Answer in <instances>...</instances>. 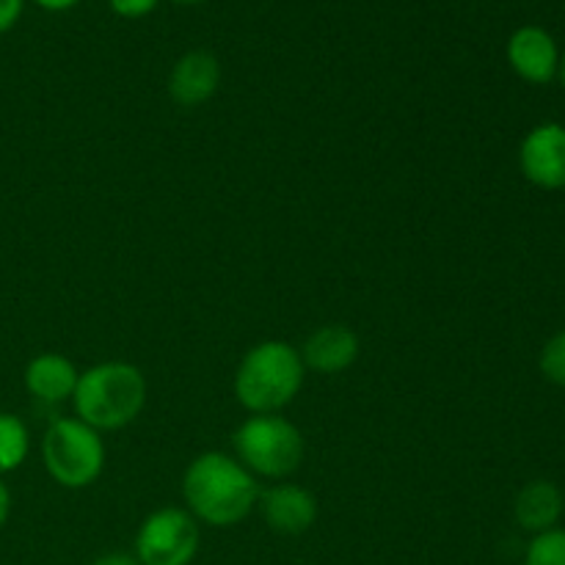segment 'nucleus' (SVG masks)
Wrapping results in <instances>:
<instances>
[{
	"label": "nucleus",
	"mask_w": 565,
	"mask_h": 565,
	"mask_svg": "<svg viewBox=\"0 0 565 565\" xmlns=\"http://www.w3.org/2000/svg\"><path fill=\"white\" fill-rule=\"evenodd\" d=\"M185 511L210 527H235L259 502L257 478L226 452H202L182 478Z\"/></svg>",
	"instance_id": "obj_1"
},
{
	"label": "nucleus",
	"mask_w": 565,
	"mask_h": 565,
	"mask_svg": "<svg viewBox=\"0 0 565 565\" xmlns=\"http://www.w3.org/2000/svg\"><path fill=\"white\" fill-rule=\"evenodd\" d=\"M303 359L298 348L265 340L241 359L235 373V397L252 414H279L303 386Z\"/></svg>",
	"instance_id": "obj_2"
},
{
	"label": "nucleus",
	"mask_w": 565,
	"mask_h": 565,
	"mask_svg": "<svg viewBox=\"0 0 565 565\" xmlns=\"http://www.w3.org/2000/svg\"><path fill=\"white\" fill-rule=\"evenodd\" d=\"M72 403L77 419L92 425L94 430L127 428L147 406V379L136 364H94L81 373Z\"/></svg>",
	"instance_id": "obj_3"
},
{
	"label": "nucleus",
	"mask_w": 565,
	"mask_h": 565,
	"mask_svg": "<svg viewBox=\"0 0 565 565\" xmlns=\"http://www.w3.org/2000/svg\"><path fill=\"white\" fill-rule=\"evenodd\" d=\"M237 461L259 478H290L303 461V434L279 414H254L232 436Z\"/></svg>",
	"instance_id": "obj_4"
},
{
	"label": "nucleus",
	"mask_w": 565,
	"mask_h": 565,
	"mask_svg": "<svg viewBox=\"0 0 565 565\" xmlns=\"http://www.w3.org/2000/svg\"><path fill=\"white\" fill-rule=\"evenodd\" d=\"M44 469L64 489H88L105 469V445L99 430L81 419L61 417L42 439Z\"/></svg>",
	"instance_id": "obj_5"
},
{
	"label": "nucleus",
	"mask_w": 565,
	"mask_h": 565,
	"mask_svg": "<svg viewBox=\"0 0 565 565\" xmlns=\"http://www.w3.org/2000/svg\"><path fill=\"white\" fill-rule=\"evenodd\" d=\"M199 541V522L185 508H160L138 527L136 561L141 565H191Z\"/></svg>",
	"instance_id": "obj_6"
},
{
	"label": "nucleus",
	"mask_w": 565,
	"mask_h": 565,
	"mask_svg": "<svg viewBox=\"0 0 565 565\" xmlns=\"http://www.w3.org/2000/svg\"><path fill=\"white\" fill-rule=\"evenodd\" d=\"M519 166L524 180L541 191L565 188V125L544 121L524 136L519 147Z\"/></svg>",
	"instance_id": "obj_7"
},
{
	"label": "nucleus",
	"mask_w": 565,
	"mask_h": 565,
	"mask_svg": "<svg viewBox=\"0 0 565 565\" xmlns=\"http://www.w3.org/2000/svg\"><path fill=\"white\" fill-rule=\"evenodd\" d=\"M508 64L522 81L546 86L561 70V50L555 36L541 25H522L508 39Z\"/></svg>",
	"instance_id": "obj_8"
},
{
	"label": "nucleus",
	"mask_w": 565,
	"mask_h": 565,
	"mask_svg": "<svg viewBox=\"0 0 565 565\" xmlns=\"http://www.w3.org/2000/svg\"><path fill=\"white\" fill-rule=\"evenodd\" d=\"M259 511L265 524L279 535H303L318 522V500L296 483H276L259 491Z\"/></svg>",
	"instance_id": "obj_9"
},
{
	"label": "nucleus",
	"mask_w": 565,
	"mask_h": 565,
	"mask_svg": "<svg viewBox=\"0 0 565 565\" xmlns=\"http://www.w3.org/2000/svg\"><path fill=\"white\" fill-rule=\"evenodd\" d=\"M221 86V64L207 50H191L182 55L169 75V94L182 108H199Z\"/></svg>",
	"instance_id": "obj_10"
},
{
	"label": "nucleus",
	"mask_w": 565,
	"mask_h": 565,
	"mask_svg": "<svg viewBox=\"0 0 565 565\" xmlns=\"http://www.w3.org/2000/svg\"><path fill=\"white\" fill-rule=\"evenodd\" d=\"M359 337L348 326L331 323L323 329L312 331L301 348L303 367L315 370L320 375H340L359 359Z\"/></svg>",
	"instance_id": "obj_11"
},
{
	"label": "nucleus",
	"mask_w": 565,
	"mask_h": 565,
	"mask_svg": "<svg viewBox=\"0 0 565 565\" xmlns=\"http://www.w3.org/2000/svg\"><path fill=\"white\" fill-rule=\"evenodd\" d=\"M81 381V370L61 353H39L25 367V390L42 403L70 401Z\"/></svg>",
	"instance_id": "obj_12"
},
{
	"label": "nucleus",
	"mask_w": 565,
	"mask_h": 565,
	"mask_svg": "<svg viewBox=\"0 0 565 565\" xmlns=\"http://www.w3.org/2000/svg\"><path fill=\"white\" fill-rule=\"evenodd\" d=\"M563 511V491L555 483H550V480H533V483H527L516 494V502H513L516 524L533 535L555 530L561 524Z\"/></svg>",
	"instance_id": "obj_13"
},
{
	"label": "nucleus",
	"mask_w": 565,
	"mask_h": 565,
	"mask_svg": "<svg viewBox=\"0 0 565 565\" xmlns=\"http://www.w3.org/2000/svg\"><path fill=\"white\" fill-rule=\"evenodd\" d=\"M31 452V434L17 414L0 412V478L25 463Z\"/></svg>",
	"instance_id": "obj_14"
},
{
	"label": "nucleus",
	"mask_w": 565,
	"mask_h": 565,
	"mask_svg": "<svg viewBox=\"0 0 565 565\" xmlns=\"http://www.w3.org/2000/svg\"><path fill=\"white\" fill-rule=\"evenodd\" d=\"M524 565H565V530L555 527L533 535L524 552Z\"/></svg>",
	"instance_id": "obj_15"
},
{
	"label": "nucleus",
	"mask_w": 565,
	"mask_h": 565,
	"mask_svg": "<svg viewBox=\"0 0 565 565\" xmlns=\"http://www.w3.org/2000/svg\"><path fill=\"white\" fill-rule=\"evenodd\" d=\"M539 367L546 381H552V384L557 386H565V329L546 340L544 351H541V359H539Z\"/></svg>",
	"instance_id": "obj_16"
},
{
	"label": "nucleus",
	"mask_w": 565,
	"mask_h": 565,
	"mask_svg": "<svg viewBox=\"0 0 565 565\" xmlns=\"http://www.w3.org/2000/svg\"><path fill=\"white\" fill-rule=\"evenodd\" d=\"M110 11L121 20H141V17L152 14L160 6V0H108Z\"/></svg>",
	"instance_id": "obj_17"
},
{
	"label": "nucleus",
	"mask_w": 565,
	"mask_h": 565,
	"mask_svg": "<svg viewBox=\"0 0 565 565\" xmlns=\"http://www.w3.org/2000/svg\"><path fill=\"white\" fill-rule=\"evenodd\" d=\"M25 0H0V33H9L20 22Z\"/></svg>",
	"instance_id": "obj_18"
},
{
	"label": "nucleus",
	"mask_w": 565,
	"mask_h": 565,
	"mask_svg": "<svg viewBox=\"0 0 565 565\" xmlns=\"http://www.w3.org/2000/svg\"><path fill=\"white\" fill-rule=\"evenodd\" d=\"M92 565H141L132 555H125V552H108V555H99Z\"/></svg>",
	"instance_id": "obj_19"
},
{
	"label": "nucleus",
	"mask_w": 565,
	"mask_h": 565,
	"mask_svg": "<svg viewBox=\"0 0 565 565\" xmlns=\"http://www.w3.org/2000/svg\"><path fill=\"white\" fill-rule=\"evenodd\" d=\"M9 516H11V491L9 486L3 483V478H0V530L6 527Z\"/></svg>",
	"instance_id": "obj_20"
},
{
	"label": "nucleus",
	"mask_w": 565,
	"mask_h": 565,
	"mask_svg": "<svg viewBox=\"0 0 565 565\" xmlns=\"http://www.w3.org/2000/svg\"><path fill=\"white\" fill-rule=\"evenodd\" d=\"M33 3L39 6V9H44V11H70V9H75L77 3H81V0H33Z\"/></svg>",
	"instance_id": "obj_21"
},
{
	"label": "nucleus",
	"mask_w": 565,
	"mask_h": 565,
	"mask_svg": "<svg viewBox=\"0 0 565 565\" xmlns=\"http://www.w3.org/2000/svg\"><path fill=\"white\" fill-rule=\"evenodd\" d=\"M557 77H561L563 86H565V53L561 55V70H557Z\"/></svg>",
	"instance_id": "obj_22"
},
{
	"label": "nucleus",
	"mask_w": 565,
	"mask_h": 565,
	"mask_svg": "<svg viewBox=\"0 0 565 565\" xmlns=\"http://www.w3.org/2000/svg\"><path fill=\"white\" fill-rule=\"evenodd\" d=\"M171 3H180V6H196V3H204V0H171Z\"/></svg>",
	"instance_id": "obj_23"
}]
</instances>
